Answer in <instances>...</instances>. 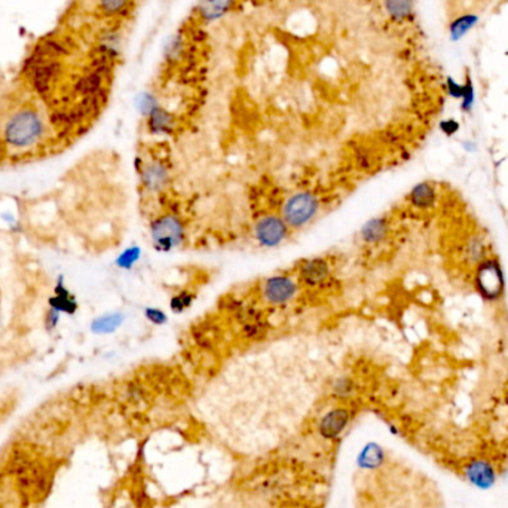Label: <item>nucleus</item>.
Listing matches in <instances>:
<instances>
[{"mask_svg":"<svg viewBox=\"0 0 508 508\" xmlns=\"http://www.w3.org/2000/svg\"><path fill=\"white\" fill-rule=\"evenodd\" d=\"M42 134L43 122L32 109H24L13 114L5 128V140L13 148L32 146L39 141Z\"/></svg>","mask_w":508,"mask_h":508,"instance_id":"nucleus-1","label":"nucleus"},{"mask_svg":"<svg viewBox=\"0 0 508 508\" xmlns=\"http://www.w3.org/2000/svg\"><path fill=\"white\" fill-rule=\"evenodd\" d=\"M320 201L311 192H297L290 196L283 206V220L292 229H300L314 220Z\"/></svg>","mask_w":508,"mask_h":508,"instance_id":"nucleus-2","label":"nucleus"},{"mask_svg":"<svg viewBox=\"0 0 508 508\" xmlns=\"http://www.w3.org/2000/svg\"><path fill=\"white\" fill-rule=\"evenodd\" d=\"M474 285L477 293L486 302H497L504 295L505 280L500 262L495 259H485L475 269Z\"/></svg>","mask_w":508,"mask_h":508,"instance_id":"nucleus-3","label":"nucleus"},{"mask_svg":"<svg viewBox=\"0 0 508 508\" xmlns=\"http://www.w3.org/2000/svg\"><path fill=\"white\" fill-rule=\"evenodd\" d=\"M353 420V413L350 409L333 408L326 412L317 424V432L326 442H338L342 435L350 428Z\"/></svg>","mask_w":508,"mask_h":508,"instance_id":"nucleus-4","label":"nucleus"},{"mask_svg":"<svg viewBox=\"0 0 508 508\" xmlns=\"http://www.w3.org/2000/svg\"><path fill=\"white\" fill-rule=\"evenodd\" d=\"M152 238L158 250L170 252L183 241V226L177 217L164 215L152 225Z\"/></svg>","mask_w":508,"mask_h":508,"instance_id":"nucleus-5","label":"nucleus"},{"mask_svg":"<svg viewBox=\"0 0 508 508\" xmlns=\"http://www.w3.org/2000/svg\"><path fill=\"white\" fill-rule=\"evenodd\" d=\"M297 293V283L288 275H273L265 280L262 287L264 299L273 307H283V305L290 303L295 300Z\"/></svg>","mask_w":508,"mask_h":508,"instance_id":"nucleus-6","label":"nucleus"},{"mask_svg":"<svg viewBox=\"0 0 508 508\" xmlns=\"http://www.w3.org/2000/svg\"><path fill=\"white\" fill-rule=\"evenodd\" d=\"M288 226L278 215H265L254 225V237L260 245L273 249L287 238Z\"/></svg>","mask_w":508,"mask_h":508,"instance_id":"nucleus-7","label":"nucleus"},{"mask_svg":"<svg viewBox=\"0 0 508 508\" xmlns=\"http://www.w3.org/2000/svg\"><path fill=\"white\" fill-rule=\"evenodd\" d=\"M330 278V265L323 257L305 260L299 268V280L308 287H317Z\"/></svg>","mask_w":508,"mask_h":508,"instance_id":"nucleus-8","label":"nucleus"},{"mask_svg":"<svg viewBox=\"0 0 508 508\" xmlns=\"http://www.w3.org/2000/svg\"><path fill=\"white\" fill-rule=\"evenodd\" d=\"M385 459L386 455L384 447L381 444L370 442L360 449L355 458V466L361 471H376L384 466Z\"/></svg>","mask_w":508,"mask_h":508,"instance_id":"nucleus-9","label":"nucleus"},{"mask_svg":"<svg viewBox=\"0 0 508 508\" xmlns=\"http://www.w3.org/2000/svg\"><path fill=\"white\" fill-rule=\"evenodd\" d=\"M408 201L416 210L427 211L432 208L435 206V202H437V191H435V186L430 182L418 183L409 192Z\"/></svg>","mask_w":508,"mask_h":508,"instance_id":"nucleus-10","label":"nucleus"},{"mask_svg":"<svg viewBox=\"0 0 508 508\" xmlns=\"http://www.w3.org/2000/svg\"><path fill=\"white\" fill-rule=\"evenodd\" d=\"M480 17L474 12L461 13V16L455 17L451 23H449V37L452 42H458L466 37L473 28L477 25Z\"/></svg>","mask_w":508,"mask_h":508,"instance_id":"nucleus-11","label":"nucleus"},{"mask_svg":"<svg viewBox=\"0 0 508 508\" xmlns=\"http://www.w3.org/2000/svg\"><path fill=\"white\" fill-rule=\"evenodd\" d=\"M388 220L384 217H376V219L369 220L361 229V240L366 244H379L385 240L388 234Z\"/></svg>","mask_w":508,"mask_h":508,"instance_id":"nucleus-12","label":"nucleus"},{"mask_svg":"<svg viewBox=\"0 0 508 508\" xmlns=\"http://www.w3.org/2000/svg\"><path fill=\"white\" fill-rule=\"evenodd\" d=\"M49 307L58 312L75 314L78 309L76 299L70 295L69 290L60 281L55 287V295L49 299Z\"/></svg>","mask_w":508,"mask_h":508,"instance_id":"nucleus-13","label":"nucleus"},{"mask_svg":"<svg viewBox=\"0 0 508 508\" xmlns=\"http://www.w3.org/2000/svg\"><path fill=\"white\" fill-rule=\"evenodd\" d=\"M122 323H124V317L121 314L101 315L93 321L91 330L93 333H95V335H109V333L118 330Z\"/></svg>","mask_w":508,"mask_h":508,"instance_id":"nucleus-14","label":"nucleus"},{"mask_svg":"<svg viewBox=\"0 0 508 508\" xmlns=\"http://www.w3.org/2000/svg\"><path fill=\"white\" fill-rule=\"evenodd\" d=\"M101 85H103V75L91 71L90 75H85L82 79H79L75 90L83 97H91L101 94Z\"/></svg>","mask_w":508,"mask_h":508,"instance_id":"nucleus-15","label":"nucleus"},{"mask_svg":"<svg viewBox=\"0 0 508 508\" xmlns=\"http://www.w3.org/2000/svg\"><path fill=\"white\" fill-rule=\"evenodd\" d=\"M385 8L394 20L403 21L413 13V0H385Z\"/></svg>","mask_w":508,"mask_h":508,"instance_id":"nucleus-16","label":"nucleus"},{"mask_svg":"<svg viewBox=\"0 0 508 508\" xmlns=\"http://www.w3.org/2000/svg\"><path fill=\"white\" fill-rule=\"evenodd\" d=\"M141 176L144 179V184L149 189H159L165 184L167 171L161 165L150 164L141 171Z\"/></svg>","mask_w":508,"mask_h":508,"instance_id":"nucleus-17","label":"nucleus"},{"mask_svg":"<svg viewBox=\"0 0 508 508\" xmlns=\"http://www.w3.org/2000/svg\"><path fill=\"white\" fill-rule=\"evenodd\" d=\"M171 118L170 114H167L164 110H153L150 113V118H149V126H150V131L152 133H156V134H164V133H168L171 129Z\"/></svg>","mask_w":508,"mask_h":508,"instance_id":"nucleus-18","label":"nucleus"},{"mask_svg":"<svg viewBox=\"0 0 508 508\" xmlns=\"http://www.w3.org/2000/svg\"><path fill=\"white\" fill-rule=\"evenodd\" d=\"M229 4L230 0H204L201 12L204 13L206 18H215L229 8Z\"/></svg>","mask_w":508,"mask_h":508,"instance_id":"nucleus-19","label":"nucleus"},{"mask_svg":"<svg viewBox=\"0 0 508 508\" xmlns=\"http://www.w3.org/2000/svg\"><path fill=\"white\" fill-rule=\"evenodd\" d=\"M354 389H355V385H354L353 379H350V377H346V376L338 377L335 384L331 385V393L336 398L351 397L354 394Z\"/></svg>","mask_w":508,"mask_h":508,"instance_id":"nucleus-20","label":"nucleus"},{"mask_svg":"<svg viewBox=\"0 0 508 508\" xmlns=\"http://www.w3.org/2000/svg\"><path fill=\"white\" fill-rule=\"evenodd\" d=\"M474 101H475L474 85H473L470 75H467V79H466V82H463V91H462V97H461V110L463 113H470L474 107Z\"/></svg>","mask_w":508,"mask_h":508,"instance_id":"nucleus-21","label":"nucleus"},{"mask_svg":"<svg viewBox=\"0 0 508 508\" xmlns=\"http://www.w3.org/2000/svg\"><path fill=\"white\" fill-rule=\"evenodd\" d=\"M242 331L247 339H260L266 335V324L262 321V318H257V320L245 321Z\"/></svg>","mask_w":508,"mask_h":508,"instance_id":"nucleus-22","label":"nucleus"},{"mask_svg":"<svg viewBox=\"0 0 508 508\" xmlns=\"http://www.w3.org/2000/svg\"><path fill=\"white\" fill-rule=\"evenodd\" d=\"M194 303V295L187 293V292H182L176 296H172L170 300V308L174 314H182L191 305Z\"/></svg>","mask_w":508,"mask_h":508,"instance_id":"nucleus-23","label":"nucleus"},{"mask_svg":"<svg viewBox=\"0 0 508 508\" xmlns=\"http://www.w3.org/2000/svg\"><path fill=\"white\" fill-rule=\"evenodd\" d=\"M140 253H141L140 249H137V247H131V249L125 250V252L118 257V260H116V264H118V266L122 268V269L133 268V265L138 262Z\"/></svg>","mask_w":508,"mask_h":508,"instance_id":"nucleus-24","label":"nucleus"},{"mask_svg":"<svg viewBox=\"0 0 508 508\" xmlns=\"http://www.w3.org/2000/svg\"><path fill=\"white\" fill-rule=\"evenodd\" d=\"M100 8L103 9L107 16H116L126 9L129 0H98Z\"/></svg>","mask_w":508,"mask_h":508,"instance_id":"nucleus-25","label":"nucleus"},{"mask_svg":"<svg viewBox=\"0 0 508 508\" xmlns=\"http://www.w3.org/2000/svg\"><path fill=\"white\" fill-rule=\"evenodd\" d=\"M144 315H146L148 320L155 324V326H163L167 323V315L163 309H158V308H148L146 311H144Z\"/></svg>","mask_w":508,"mask_h":508,"instance_id":"nucleus-26","label":"nucleus"},{"mask_svg":"<svg viewBox=\"0 0 508 508\" xmlns=\"http://www.w3.org/2000/svg\"><path fill=\"white\" fill-rule=\"evenodd\" d=\"M446 88H447L449 95H451L452 98L461 100L462 91H463V83H459V82L455 81L454 78L447 76V79H446Z\"/></svg>","mask_w":508,"mask_h":508,"instance_id":"nucleus-27","label":"nucleus"},{"mask_svg":"<svg viewBox=\"0 0 508 508\" xmlns=\"http://www.w3.org/2000/svg\"><path fill=\"white\" fill-rule=\"evenodd\" d=\"M459 128H461V125L456 119H444L440 122V129L447 137L455 136L459 131Z\"/></svg>","mask_w":508,"mask_h":508,"instance_id":"nucleus-28","label":"nucleus"},{"mask_svg":"<svg viewBox=\"0 0 508 508\" xmlns=\"http://www.w3.org/2000/svg\"><path fill=\"white\" fill-rule=\"evenodd\" d=\"M355 161H357V164H358V167H360L361 170H367V168H370L372 164H373L370 153H369L367 150H365V149H360V150L355 153Z\"/></svg>","mask_w":508,"mask_h":508,"instance_id":"nucleus-29","label":"nucleus"},{"mask_svg":"<svg viewBox=\"0 0 508 508\" xmlns=\"http://www.w3.org/2000/svg\"><path fill=\"white\" fill-rule=\"evenodd\" d=\"M60 314L61 312H58V311H55L52 308L49 309V312L47 315V324H48L49 329H54L58 324V321H60Z\"/></svg>","mask_w":508,"mask_h":508,"instance_id":"nucleus-30","label":"nucleus"}]
</instances>
